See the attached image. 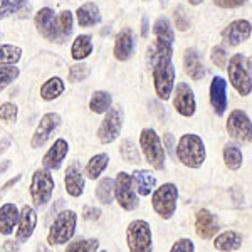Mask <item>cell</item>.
<instances>
[{"instance_id":"6da1fadb","label":"cell","mask_w":252,"mask_h":252,"mask_svg":"<svg viewBox=\"0 0 252 252\" xmlns=\"http://www.w3.org/2000/svg\"><path fill=\"white\" fill-rule=\"evenodd\" d=\"M34 24H35V29L40 34V37H44L49 42L63 44L72 34L74 17H72V12L69 10H63L59 14H56L49 7H42L35 14Z\"/></svg>"},{"instance_id":"7a4b0ae2","label":"cell","mask_w":252,"mask_h":252,"mask_svg":"<svg viewBox=\"0 0 252 252\" xmlns=\"http://www.w3.org/2000/svg\"><path fill=\"white\" fill-rule=\"evenodd\" d=\"M175 155H177L178 161L184 166H189V168L193 170L200 168L205 163L207 158L204 140L198 135H195V133H187L178 140Z\"/></svg>"},{"instance_id":"3957f363","label":"cell","mask_w":252,"mask_h":252,"mask_svg":"<svg viewBox=\"0 0 252 252\" xmlns=\"http://www.w3.org/2000/svg\"><path fill=\"white\" fill-rule=\"evenodd\" d=\"M78 225V214L74 210H63L54 219L47 234L49 246H64L74 237Z\"/></svg>"},{"instance_id":"277c9868","label":"cell","mask_w":252,"mask_h":252,"mask_svg":"<svg viewBox=\"0 0 252 252\" xmlns=\"http://www.w3.org/2000/svg\"><path fill=\"white\" fill-rule=\"evenodd\" d=\"M227 74L232 88L239 93L242 97L249 96L252 93V76L251 69L247 64V59L242 54H234L227 63Z\"/></svg>"},{"instance_id":"5b68a950","label":"cell","mask_w":252,"mask_h":252,"mask_svg":"<svg viewBox=\"0 0 252 252\" xmlns=\"http://www.w3.org/2000/svg\"><path fill=\"white\" fill-rule=\"evenodd\" d=\"M152 67H153V84H155L157 96L161 101L170 99L175 88V76H177L172 58L157 61Z\"/></svg>"},{"instance_id":"8992f818","label":"cell","mask_w":252,"mask_h":252,"mask_svg":"<svg viewBox=\"0 0 252 252\" xmlns=\"http://www.w3.org/2000/svg\"><path fill=\"white\" fill-rule=\"evenodd\" d=\"M56 189L54 177L51 175V170L37 168L32 175L31 180V198L34 202V207H46L52 198Z\"/></svg>"},{"instance_id":"52a82bcc","label":"cell","mask_w":252,"mask_h":252,"mask_svg":"<svg viewBox=\"0 0 252 252\" xmlns=\"http://www.w3.org/2000/svg\"><path fill=\"white\" fill-rule=\"evenodd\" d=\"M140 146H141V152H143L146 161H148L153 168L155 170L165 168V146H163V141L160 140V136L157 135L155 129L153 128L141 129Z\"/></svg>"},{"instance_id":"ba28073f","label":"cell","mask_w":252,"mask_h":252,"mask_svg":"<svg viewBox=\"0 0 252 252\" xmlns=\"http://www.w3.org/2000/svg\"><path fill=\"white\" fill-rule=\"evenodd\" d=\"M126 244L129 252H153L152 227L146 220L136 219L126 229Z\"/></svg>"},{"instance_id":"9c48e42d","label":"cell","mask_w":252,"mask_h":252,"mask_svg":"<svg viewBox=\"0 0 252 252\" xmlns=\"http://www.w3.org/2000/svg\"><path fill=\"white\" fill-rule=\"evenodd\" d=\"M177 200H178V189L175 184H163L161 187L153 190V193H152L153 210H155L163 220H170L175 215Z\"/></svg>"},{"instance_id":"30bf717a","label":"cell","mask_w":252,"mask_h":252,"mask_svg":"<svg viewBox=\"0 0 252 252\" xmlns=\"http://www.w3.org/2000/svg\"><path fill=\"white\" fill-rule=\"evenodd\" d=\"M123 120H125V113L121 106H115L109 108L106 113H104V118L101 121L99 128H97V140L103 145H109L115 140H118L121 129H123Z\"/></svg>"},{"instance_id":"8fae6325","label":"cell","mask_w":252,"mask_h":252,"mask_svg":"<svg viewBox=\"0 0 252 252\" xmlns=\"http://www.w3.org/2000/svg\"><path fill=\"white\" fill-rule=\"evenodd\" d=\"M115 198L118 205L126 212H133L140 207V200H138V193L133 187L131 175L126 172H120L115 178Z\"/></svg>"},{"instance_id":"7c38bea8","label":"cell","mask_w":252,"mask_h":252,"mask_svg":"<svg viewBox=\"0 0 252 252\" xmlns=\"http://www.w3.org/2000/svg\"><path fill=\"white\" fill-rule=\"evenodd\" d=\"M225 129L234 141L242 145L252 143V121L242 109H234L227 118Z\"/></svg>"},{"instance_id":"4fadbf2b","label":"cell","mask_w":252,"mask_h":252,"mask_svg":"<svg viewBox=\"0 0 252 252\" xmlns=\"http://www.w3.org/2000/svg\"><path fill=\"white\" fill-rule=\"evenodd\" d=\"M61 116L58 113H46L42 118H40L37 128H35L34 135H32L31 140V146L32 148H40L51 140V136L54 135V131L61 126Z\"/></svg>"},{"instance_id":"5bb4252c","label":"cell","mask_w":252,"mask_h":252,"mask_svg":"<svg viewBox=\"0 0 252 252\" xmlns=\"http://www.w3.org/2000/svg\"><path fill=\"white\" fill-rule=\"evenodd\" d=\"M173 108L177 113L184 118H192L197 109V103H195L193 89L187 83H178L175 86V97H173Z\"/></svg>"},{"instance_id":"9a60e30c","label":"cell","mask_w":252,"mask_h":252,"mask_svg":"<svg viewBox=\"0 0 252 252\" xmlns=\"http://www.w3.org/2000/svg\"><path fill=\"white\" fill-rule=\"evenodd\" d=\"M252 34V24L246 19L232 20L225 29L222 31V40L223 44L230 47H235L239 44L246 42Z\"/></svg>"},{"instance_id":"2e32d148","label":"cell","mask_w":252,"mask_h":252,"mask_svg":"<svg viewBox=\"0 0 252 252\" xmlns=\"http://www.w3.org/2000/svg\"><path fill=\"white\" fill-rule=\"evenodd\" d=\"M35 225H37V212H35V209L31 205H24L20 209L17 230H15V241L19 244L29 241L35 230Z\"/></svg>"},{"instance_id":"e0dca14e","label":"cell","mask_w":252,"mask_h":252,"mask_svg":"<svg viewBox=\"0 0 252 252\" xmlns=\"http://www.w3.org/2000/svg\"><path fill=\"white\" fill-rule=\"evenodd\" d=\"M195 232L204 241H210L219 232L217 217L207 209H200L195 215Z\"/></svg>"},{"instance_id":"ac0fdd59","label":"cell","mask_w":252,"mask_h":252,"mask_svg":"<svg viewBox=\"0 0 252 252\" xmlns=\"http://www.w3.org/2000/svg\"><path fill=\"white\" fill-rule=\"evenodd\" d=\"M113 54L121 63L131 59V56L135 54V35H133V31L129 27H125L123 31L118 32L115 39V47H113Z\"/></svg>"},{"instance_id":"d6986e66","label":"cell","mask_w":252,"mask_h":252,"mask_svg":"<svg viewBox=\"0 0 252 252\" xmlns=\"http://www.w3.org/2000/svg\"><path fill=\"white\" fill-rule=\"evenodd\" d=\"M69 153V143L64 138H58V140L54 141V145L51 146V148L47 150V153L44 155L42 158V166L47 170H59L61 165H63V161L66 160Z\"/></svg>"},{"instance_id":"ffe728a7","label":"cell","mask_w":252,"mask_h":252,"mask_svg":"<svg viewBox=\"0 0 252 252\" xmlns=\"http://www.w3.org/2000/svg\"><path fill=\"white\" fill-rule=\"evenodd\" d=\"M210 104L217 116H223L227 111V81L215 76L210 83Z\"/></svg>"},{"instance_id":"44dd1931","label":"cell","mask_w":252,"mask_h":252,"mask_svg":"<svg viewBox=\"0 0 252 252\" xmlns=\"http://www.w3.org/2000/svg\"><path fill=\"white\" fill-rule=\"evenodd\" d=\"M84 185H86V180H84V173L81 166L78 163H71L67 166L66 175H64V187H66L67 195L74 198L81 197L84 193Z\"/></svg>"},{"instance_id":"7402d4cb","label":"cell","mask_w":252,"mask_h":252,"mask_svg":"<svg viewBox=\"0 0 252 252\" xmlns=\"http://www.w3.org/2000/svg\"><path fill=\"white\" fill-rule=\"evenodd\" d=\"M184 67L185 72L189 74L190 79L193 81H200L205 78L207 71L204 66V59H202L200 52L195 47H189L184 54Z\"/></svg>"},{"instance_id":"603a6c76","label":"cell","mask_w":252,"mask_h":252,"mask_svg":"<svg viewBox=\"0 0 252 252\" xmlns=\"http://www.w3.org/2000/svg\"><path fill=\"white\" fill-rule=\"evenodd\" d=\"M131 182L135 187L136 193L141 197H148L153 193V190L157 189V178L153 173H150L148 170H135L131 173Z\"/></svg>"},{"instance_id":"cb8c5ba5","label":"cell","mask_w":252,"mask_h":252,"mask_svg":"<svg viewBox=\"0 0 252 252\" xmlns=\"http://www.w3.org/2000/svg\"><path fill=\"white\" fill-rule=\"evenodd\" d=\"M20 210L15 204H3L0 207V234L10 235L19 223Z\"/></svg>"},{"instance_id":"d4e9b609","label":"cell","mask_w":252,"mask_h":252,"mask_svg":"<svg viewBox=\"0 0 252 252\" xmlns=\"http://www.w3.org/2000/svg\"><path fill=\"white\" fill-rule=\"evenodd\" d=\"M76 19L81 27H94L101 22L99 7L94 2H86L76 10Z\"/></svg>"},{"instance_id":"484cf974","label":"cell","mask_w":252,"mask_h":252,"mask_svg":"<svg viewBox=\"0 0 252 252\" xmlns=\"http://www.w3.org/2000/svg\"><path fill=\"white\" fill-rule=\"evenodd\" d=\"M214 247L220 252H234L242 247V235L235 230H225L214 239Z\"/></svg>"},{"instance_id":"4316f807","label":"cell","mask_w":252,"mask_h":252,"mask_svg":"<svg viewBox=\"0 0 252 252\" xmlns=\"http://www.w3.org/2000/svg\"><path fill=\"white\" fill-rule=\"evenodd\" d=\"M165 58H173V42H168V40L163 39H157L152 46L146 51V61L150 64H155L157 61L165 59Z\"/></svg>"},{"instance_id":"83f0119b","label":"cell","mask_w":252,"mask_h":252,"mask_svg":"<svg viewBox=\"0 0 252 252\" xmlns=\"http://www.w3.org/2000/svg\"><path fill=\"white\" fill-rule=\"evenodd\" d=\"M93 37L88 34H81L78 37L74 39V42H72L71 46V56L74 61H83L89 58V56L93 54Z\"/></svg>"},{"instance_id":"f1b7e54d","label":"cell","mask_w":252,"mask_h":252,"mask_svg":"<svg viewBox=\"0 0 252 252\" xmlns=\"http://www.w3.org/2000/svg\"><path fill=\"white\" fill-rule=\"evenodd\" d=\"M109 165V157L108 153H97V155L91 157L86 165V170H84V175L91 180H96L103 175L104 170L108 168Z\"/></svg>"},{"instance_id":"f546056e","label":"cell","mask_w":252,"mask_h":252,"mask_svg":"<svg viewBox=\"0 0 252 252\" xmlns=\"http://www.w3.org/2000/svg\"><path fill=\"white\" fill-rule=\"evenodd\" d=\"M64 89H66V84L64 81L59 78V76H54V78H49L46 83L40 86V97L44 101H54L63 94Z\"/></svg>"},{"instance_id":"4dcf8cb0","label":"cell","mask_w":252,"mask_h":252,"mask_svg":"<svg viewBox=\"0 0 252 252\" xmlns=\"http://www.w3.org/2000/svg\"><path fill=\"white\" fill-rule=\"evenodd\" d=\"M113 104V96L108 91H94L89 99V109L94 115H104Z\"/></svg>"},{"instance_id":"1f68e13d","label":"cell","mask_w":252,"mask_h":252,"mask_svg":"<svg viewBox=\"0 0 252 252\" xmlns=\"http://www.w3.org/2000/svg\"><path fill=\"white\" fill-rule=\"evenodd\" d=\"M223 163L229 170H239L244 163V155L237 145L234 143H227L223 146Z\"/></svg>"},{"instance_id":"d6a6232c","label":"cell","mask_w":252,"mask_h":252,"mask_svg":"<svg viewBox=\"0 0 252 252\" xmlns=\"http://www.w3.org/2000/svg\"><path fill=\"white\" fill-rule=\"evenodd\" d=\"M96 198L103 205H109L115 198V180L109 177H104L96 185Z\"/></svg>"},{"instance_id":"836d02e7","label":"cell","mask_w":252,"mask_h":252,"mask_svg":"<svg viewBox=\"0 0 252 252\" xmlns=\"http://www.w3.org/2000/svg\"><path fill=\"white\" fill-rule=\"evenodd\" d=\"M22 58V49L14 44H0V66H15Z\"/></svg>"},{"instance_id":"e575fe53","label":"cell","mask_w":252,"mask_h":252,"mask_svg":"<svg viewBox=\"0 0 252 252\" xmlns=\"http://www.w3.org/2000/svg\"><path fill=\"white\" fill-rule=\"evenodd\" d=\"M120 155L126 161V163H131V165L141 163L140 150H138V146L133 143L131 140H123V141H121V145H120Z\"/></svg>"},{"instance_id":"d590c367","label":"cell","mask_w":252,"mask_h":252,"mask_svg":"<svg viewBox=\"0 0 252 252\" xmlns=\"http://www.w3.org/2000/svg\"><path fill=\"white\" fill-rule=\"evenodd\" d=\"M99 241L97 239H76L69 242L64 252H97Z\"/></svg>"},{"instance_id":"8d00e7d4","label":"cell","mask_w":252,"mask_h":252,"mask_svg":"<svg viewBox=\"0 0 252 252\" xmlns=\"http://www.w3.org/2000/svg\"><path fill=\"white\" fill-rule=\"evenodd\" d=\"M153 32H155L157 39H163V40H168V42H173L175 40V34H173L172 26H170V20L163 17V15L155 20Z\"/></svg>"},{"instance_id":"74e56055","label":"cell","mask_w":252,"mask_h":252,"mask_svg":"<svg viewBox=\"0 0 252 252\" xmlns=\"http://www.w3.org/2000/svg\"><path fill=\"white\" fill-rule=\"evenodd\" d=\"M27 3H29V0H0V19L19 14Z\"/></svg>"},{"instance_id":"f35d334b","label":"cell","mask_w":252,"mask_h":252,"mask_svg":"<svg viewBox=\"0 0 252 252\" xmlns=\"http://www.w3.org/2000/svg\"><path fill=\"white\" fill-rule=\"evenodd\" d=\"M89 72H91V69H89L88 64L78 61V63L72 64V66L69 67L67 79L71 81V83H83V81H86V79H88Z\"/></svg>"},{"instance_id":"ab89813d","label":"cell","mask_w":252,"mask_h":252,"mask_svg":"<svg viewBox=\"0 0 252 252\" xmlns=\"http://www.w3.org/2000/svg\"><path fill=\"white\" fill-rule=\"evenodd\" d=\"M20 71L15 66H0V91H3L7 86H10L19 78Z\"/></svg>"},{"instance_id":"60d3db41","label":"cell","mask_w":252,"mask_h":252,"mask_svg":"<svg viewBox=\"0 0 252 252\" xmlns=\"http://www.w3.org/2000/svg\"><path fill=\"white\" fill-rule=\"evenodd\" d=\"M19 115V108L14 103H3L0 104V120L5 123H15Z\"/></svg>"},{"instance_id":"b9f144b4","label":"cell","mask_w":252,"mask_h":252,"mask_svg":"<svg viewBox=\"0 0 252 252\" xmlns=\"http://www.w3.org/2000/svg\"><path fill=\"white\" fill-rule=\"evenodd\" d=\"M210 59H212V63L215 64V66L220 67V69L225 67L227 63H229V56H227V51L222 46L212 47V51H210Z\"/></svg>"},{"instance_id":"7bdbcfd3","label":"cell","mask_w":252,"mask_h":252,"mask_svg":"<svg viewBox=\"0 0 252 252\" xmlns=\"http://www.w3.org/2000/svg\"><path fill=\"white\" fill-rule=\"evenodd\" d=\"M173 17H175V27H177V29L180 31V32H185V31L190 29V20L185 15L184 7H178V9L175 10Z\"/></svg>"},{"instance_id":"ee69618b","label":"cell","mask_w":252,"mask_h":252,"mask_svg":"<svg viewBox=\"0 0 252 252\" xmlns=\"http://www.w3.org/2000/svg\"><path fill=\"white\" fill-rule=\"evenodd\" d=\"M170 252H195V246L193 242L190 241V239H178V241H175V244L172 246V249Z\"/></svg>"},{"instance_id":"f6af8a7d","label":"cell","mask_w":252,"mask_h":252,"mask_svg":"<svg viewBox=\"0 0 252 252\" xmlns=\"http://www.w3.org/2000/svg\"><path fill=\"white\" fill-rule=\"evenodd\" d=\"M247 0H214V3L220 9H239Z\"/></svg>"},{"instance_id":"bcb514c9","label":"cell","mask_w":252,"mask_h":252,"mask_svg":"<svg viewBox=\"0 0 252 252\" xmlns=\"http://www.w3.org/2000/svg\"><path fill=\"white\" fill-rule=\"evenodd\" d=\"M101 210L94 205H88L83 209V219L84 220H99Z\"/></svg>"},{"instance_id":"7dc6e473","label":"cell","mask_w":252,"mask_h":252,"mask_svg":"<svg viewBox=\"0 0 252 252\" xmlns=\"http://www.w3.org/2000/svg\"><path fill=\"white\" fill-rule=\"evenodd\" d=\"M163 146L166 150H168V153H170V157H173L175 158V138L172 133H165V136H163Z\"/></svg>"},{"instance_id":"c3c4849f","label":"cell","mask_w":252,"mask_h":252,"mask_svg":"<svg viewBox=\"0 0 252 252\" xmlns=\"http://www.w3.org/2000/svg\"><path fill=\"white\" fill-rule=\"evenodd\" d=\"M150 34V20L146 15L141 17V37H148Z\"/></svg>"},{"instance_id":"681fc988","label":"cell","mask_w":252,"mask_h":252,"mask_svg":"<svg viewBox=\"0 0 252 252\" xmlns=\"http://www.w3.org/2000/svg\"><path fill=\"white\" fill-rule=\"evenodd\" d=\"M3 252H19V242L5 241V244H3Z\"/></svg>"},{"instance_id":"f907efd6","label":"cell","mask_w":252,"mask_h":252,"mask_svg":"<svg viewBox=\"0 0 252 252\" xmlns=\"http://www.w3.org/2000/svg\"><path fill=\"white\" fill-rule=\"evenodd\" d=\"M7 148H10V140L9 138H2V140H0V155H2Z\"/></svg>"},{"instance_id":"816d5d0a","label":"cell","mask_w":252,"mask_h":252,"mask_svg":"<svg viewBox=\"0 0 252 252\" xmlns=\"http://www.w3.org/2000/svg\"><path fill=\"white\" fill-rule=\"evenodd\" d=\"M20 178H22V175H17V177H15V178H12V180H9L5 185H3V189H2V190H9L12 185H15V184H17V182L20 180Z\"/></svg>"},{"instance_id":"f5cc1de1","label":"cell","mask_w":252,"mask_h":252,"mask_svg":"<svg viewBox=\"0 0 252 252\" xmlns=\"http://www.w3.org/2000/svg\"><path fill=\"white\" fill-rule=\"evenodd\" d=\"M10 166V160H5V161H0V175L5 172L7 168Z\"/></svg>"},{"instance_id":"db71d44e","label":"cell","mask_w":252,"mask_h":252,"mask_svg":"<svg viewBox=\"0 0 252 252\" xmlns=\"http://www.w3.org/2000/svg\"><path fill=\"white\" fill-rule=\"evenodd\" d=\"M35 252H51V251H49V247H46L44 244H39V246H37V251H35Z\"/></svg>"},{"instance_id":"11a10c76","label":"cell","mask_w":252,"mask_h":252,"mask_svg":"<svg viewBox=\"0 0 252 252\" xmlns=\"http://www.w3.org/2000/svg\"><path fill=\"white\" fill-rule=\"evenodd\" d=\"M202 2H204V0H189L190 5H200Z\"/></svg>"},{"instance_id":"9f6ffc18","label":"cell","mask_w":252,"mask_h":252,"mask_svg":"<svg viewBox=\"0 0 252 252\" xmlns=\"http://www.w3.org/2000/svg\"><path fill=\"white\" fill-rule=\"evenodd\" d=\"M101 252H108V251H101Z\"/></svg>"}]
</instances>
